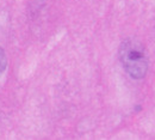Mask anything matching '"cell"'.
<instances>
[{"instance_id":"1","label":"cell","mask_w":155,"mask_h":140,"mask_svg":"<svg viewBox=\"0 0 155 140\" xmlns=\"http://www.w3.org/2000/svg\"><path fill=\"white\" fill-rule=\"evenodd\" d=\"M119 60L124 70L135 79H141L148 70V59L143 46L135 40L124 41L119 47Z\"/></svg>"},{"instance_id":"2","label":"cell","mask_w":155,"mask_h":140,"mask_svg":"<svg viewBox=\"0 0 155 140\" xmlns=\"http://www.w3.org/2000/svg\"><path fill=\"white\" fill-rule=\"evenodd\" d=\"M6 65H7V59H6V54L4 52V49L0 47V76L5 72L6 70Z\"/></svg>"}]
</instances>
